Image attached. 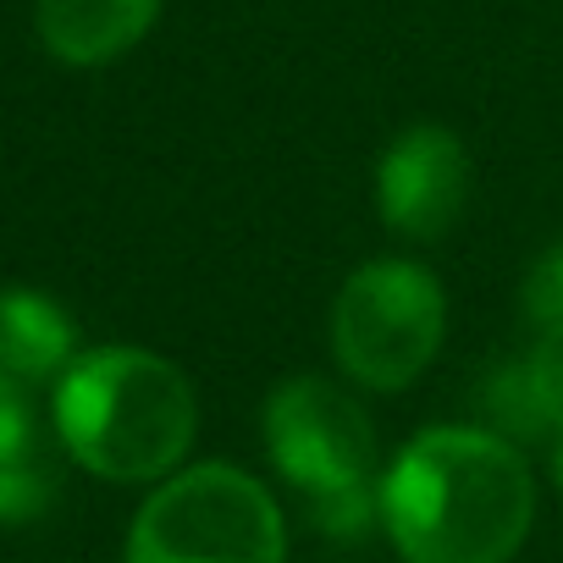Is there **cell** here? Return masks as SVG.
Returning a JSON list of instances; mask_svg holds the SVG:
<instances>
[{"instance_id":"6da1fadb","label":"cell","mask_w":563,"mask_h":563,"mask_svg":"<svg viewBox=\"0 0 563 563\" xmlns=\"http://www.w3.org/2000/svg\"><path fill=\"white\" fill-rule=\"evenodd\" d=\"M530 519L536 481L497 431H420L382 481V525L404 563H508Z\"/></svg>"},{"instance_id":"8992f818","label":"cell","mask_w":563,"mask_h":563,"mask_svg":"<svg viewBox=\"0 0 563 563\" xmlns=\"http://www.w3.org/2000/svg\"><path fill=\"white\" fill-rule=\"evenodd\" d=\"M464 199H470V155L448 128L415 122L382 150L376 210L398 238H409V243L448 238L453 221L464 216Z\"/></svg>"},{"instance_id":"4fadbf2b","label":"cell","mask_w":563,"mask_h":563,"mask_svg":"<svg viewBox=\"0 0 563 563\" xmlns=\"http://www.w3.org/2000/svg\"><path fill=\"white\" fill-rule=\"evenodd\" d=\"M525 371H530V387H536V398H541L552 431H563V327L541 332V343L530 349Z\"/></svg>"},{"instance_id":"8fae6325","label":"cell","mask_w":563,"mask_h":563,"mask_svg":"<svg viewBox=\"0 0 563 563\" xmlns=\"http://www.w3.org/2000/svg\"><path fill=\"white\" fill-rule=\"evenodd\" d=\"M40 453V426H34V398L29 382L0 376V464L34 459Z\"/></svg>"},{"instance_id":"52a82bcc","label":"cell","mask_w":563,"mask_h":563,"mask_svg":"<svg viewBox=\"0 0 563 563\" xmlns=\"http://www.w3.org/2000/svg\"><path fill=\"white\" fill-rule=\"evenodd\" d=\"M161 18V0H40V40L67 67H106L128 56Z\"/></svg>"},{"instance_id":"277c9868","label":"cell","mask_w":563,"mask_h":563,"mask_svg":"<svg viewBox=\"0 0 563 563\" xmlns=\"http://www.w3.org/2000/svg\"><path fill=\"white\" fill-rule=\"evenodd\" d=\"M448 305L442 282L415 260L360 265L332 305V354L349 382L371 393H404L442 349Z\"/></svg>"},{"instance_id":"30bf717a","label":"cell","mask_w":563,"mask_h":563,"mask_svg":"<svg viewBox=\"0 0 563 563\" xmlns=\"http://www.w3.org/2000/svg\"><path fill=\"white\" fill-rule=\"evenodd\" d=\"M56 481H51V464L45 453L34 459H12V464H0V525H29L45 514Z\"/></svg>"},{"instance_id":"3957f363","label":"cell","mask_w":563,"mask_h":563,"mask_svg":"<svg viewBox=\"0 0 563 563\" xmlns=\"http://www.w3.org/2000/svg\"><path fill=\"white\" fill-rule=\"evenodd\" d=\"M128 563H288L276 497L238 464L166 475L128 530Z\"/></svg>"},{"instance_id":"9c48e42d","label":"cell","mask_w":563,"mask_h":563,"mask_svg":"<svg viewBox=\"0 0 563 563\" xmlns=\"http://www.w3.org/2000/svg\"><path fill=\"white\" fill-rule=\"evenodd\" d=\"M486 415H492V431L497 437H508V442H530V437H547L552 431V420H547V409H541V398H536V387H530V371H525V360L519 365H503L497 376H492V387H486Z\"/></svg>"},{"instance_id":"7c38bea8","label":"cell","mask_w":563,"mask_h":563,"mask_svg":"<svg viewBox=\"0 0 563 563\" xmlns=\"http://www.w3.org/2000/svg\"><path fill=\"white\" fill-rule=\"evenodd\" d=\"M525 316H530L541 332L563 327V243H552V249L530 265V276H525Z\"/></svg>"},{"instance_id":"5b68a950","label":"cell","mask_w":563,"mask_h":563,"mask_svg":"<svg viewBox=\"0 0 563 563\" xmlns=\"http://www.w3.org/2000/svg\"><path fill=\"white\" fill-rule=\"evenodd\" d=\"M265 448H271V464L288 475V486L310 497V508L382 492L371 481L376 431L365 409L321 376H288L265 398Z\"/></svg>"},{"instance_id":"7a4b0ae2","label":"cell","mask_w":563,"mask_h":563,"mask_svg":"<svg viewBox=\"0 0 563 563\" xmlns=\"http://www.w3.org/2000/svg\"><path fill=\"white\" fill-rule=\"evenodd\" d=\"M199 404L188 376L144 349H95L62 371L56 431L106 481H161L194 448Z\"/></svg>"},{"instance_id":"5bb4252c","label":"cell","mask_w":563,"mask_h":563,"mask_svg":"<svg viewBox=\"0 0 563 563\" xmlns=\"http://www.w3.org/2000/svg\"><path fill=\"white\" fill-rule=\"evenodd\" d=\"M552 481H558V492H563V431H558V442H552Z\"/></svg>"},{"instance_id":"ba28073f","label":"cell","mask_w":563,"mask_h":563,"mask_svg":"<svg viewBox=\"0 0 563 563\" xmlns=\"http://www.w3.org/2000/svg\"><path fill=\"white\" fill-rule=\"evenodd\" d=\"M73 365V321L51 294L0 288V376L45 382Z\"/></svg>"}]
</instances>
